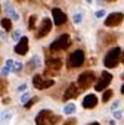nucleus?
<instances>
[{
	"label": "nucleus",
	"mask_w": 124,
	"mask_h": 125,
	"mask_svg": "<svg viewBox=\"0 0 124 125\" xmlns=\"http://www.w3.org/2000/svg\"><path fill=\"white\" fill-rule=\"evenodd\" d=\"M84 52L83 50H75L70 54V59H68V66L70 68H78L84 63Z\"/></svg>",
	"instance_id": "5"
},
{
	"label": "nucleus",
	"mask_w": 124,
	"mask_h": 125,
	"mask_svg": "<svg viewBox=\"0 0 124 125\" xmlns=\"http://www.w3.org/2000/svg\"><path fill=\"white\" fill-rule=\"evenodd\" d=\"M124 21V15L121 12H112L105 18V25L106 27H118Z\"/></svg>",
	"instance_id": "8"
},
{
	"label": "nucleus",
	"mask_w": 124,
	"mask_h": 125,
	"mask_svg": "<svg viewBox=\"0 0 124 125\" xmlns=\"http://www.w3.org/2000/svg\"><path fill=\"white\" fill-rule=\"evenodd\" d=\"M112 96H114V91H112V90H106V91L103 93V96H102V102H103V103H106Z\"/></svg>",
	"instance_id": "24"
},
{
	"label": "nucleus",
	"mask_w": 124,
	"mask_h": 125,
	"mask_svg": "<svg viewBox=\"0 0 124 125\" xmlns=\"http://www.w3.org/2000/svg\"><path fill=\"white\" fill-rule=\"evenodd\" d=\"M46 66H47V72H52V74H55V72H58L61 68H62V60L61 59H47V62H46Z\"/></svg>",
	"instance_id": "12"
},
{
	"label": "nucleus",
	"mask_w": 124,
	"mask_h": 125,
	"mask_svg": "<svg viewBox=\"0 0 124 125\" xmlns=\"http://www.w3.org/2000/svg\"><path fill=\"white\" fill-rule=\"evenodd\" d=\"M121 80H123V81H124V74H121Z\"/></svg>",
	"instance_id": "39"
},
{
	"label": "nucleus",
	"mask_w": 124,
	"mask_h": 125,
	"mask_svg": "<svg viewBox=\"0 0 124 125\" xmlns=\"http://www.w3.org/2000/svg\"><path fill=\"white\" fill-rule=\"evenodd\" d=\"M40 66H41V59H40V56H38V54L33 56V57H31V60L28 62V69H30V71H33V69L40 68Z\"/></svg>",
	"instance_id": "16"
},
{
	"label": "nucleus",
	"mask_w": 124,
	"mask_h": 125,
	"mask_svg": "<svg viewBox=\"0 0 124 125\" xmlns=\"http://www.w3.org/2000/svg\"><path fill=\"white\" fill-rule=\"evenodd\" d=\"M120 57H121V49L120 47H114V49H111L106 53V56L103 59V65L106 68H109V69L111 68H115L120 63Z\"/></svg>",
	"instance_id": "2"
},
{
	"label": "nucleus",
	"mask_w": 124,
	"mask_h": 125,
	"mask_svg": "<svg viewBox=\"0 0 124 125\" xmlns=\"http://www.w3.org/2000/svg\"><path fill=\"white\" fill-rule=\"evenodd\" d=\"M55 84V80L52 78H44L43 75H34L33 78V85L37 88V90H46L49 87H52Z\"/></svg>",
	"instance_id": "6"
},
{
	"label": "nucleus",
	"mask_w": 124,
	"mask_h": 125,
	"mask_svg": "<svg viewBox=\"0 0 124 125\" xmlns=\"http://www.w3.org/2000/svg\"><path fill=\"white\" fill-rule=\"evenodd\" d=\"M6 90H8V81L5 78H2L0 80V96H3L6 93Z\"/></svg>",
	"instance_id": "21"
},
{
	"label": "nucleus",
	"mask_w": 124,
	"mask_h": 125,
	"mask_svg": "<svg viewBox=\"0 0 124 125\" xmlns=\"http://www.w3.org/2000/svg\"><path fill=\"white\" fill-rule=\"evenodd\" d=\"M5 12H6L8 18H11L12 21H19V15H18V12L15 10V8H13L11 3H6V5H5Z\"/></svg>",
	"instance_id": "15"
},
{
	"label": "nucleus",
	"mask_w": 124,
	"mask_h": 125,
	"mask_svg": "<svg viewBox=\"0 0 124 125\" xmlns=\"http://www.w3.org/2000/svg\"><path fill=\"white\" fill-rule=\"evenodd\" d=\"M37 102H38V97H33V99H30V100H28L24 106H25V109H30V107H31L33 104H36Z\"/></svg>",
	"instance_id": "26"
},
{
	"label": "nucleus",
	"mask_w": 124,
	"mask_h": 125,
	"mask_svg": "<svg viewBox=\"0 0 124 125\" xmlns=\"http://www.w3.org/2000/svg\"><path fill=\"white\" fill-rule=\"evenodd\" d=\"M121 94H124V84L121 85Z\"/></svg>",
	"instance_id": "38"
},
{
	"label": "nucleus",
	"mask_w": 124,
	"mask_h": 125,
	"mask_svg": "<svg viewBox=\"0 0 124 125\" xmlns=\"http://www.w3.org/2000/svg\"><path fill=\"white\" fill-rule=\"evenodd\" d=\"M111 81H112V75H111L108 71H103V72L100 74V77H99L96 85H95V90H96V91H102V90H105V88L111 84Z\"/></svg>",
	"instance_id": "7"
},
{
	"label": "nucleus",
	"mask_w": 124,
	"mask_h": 125,
	"mask_svg": "<svg viewBox=\"0 0 124 125\" xmlns=\"http://www.w3.org/2000/svg\"><path fill=\"white\" fill-rule=\"evenodd\" d=\"M36 22H37V16L36 15H31L30 19H28V28L30 30H34L36 28Z\"/></svg>",
	"instance_id": "23"
},
{
	"label": "nucleus",
	"mask_w": 124,
	"mask_h": 125,
	"mask_svg": "<svg viewBox=\"0 0 124 125\" xmlns=\"http://www.w3.org/2000/svg\"><path fill=\"white\" fill-rule=\"evenodd\" d=\"M64 125H77V119L75 118H71V119H67L64 122Z\"/></svg>",
	"instance_id": "30"
},
{
	"label": "nucleus",
	"mask_w": 124,
	"mask_h": 125,
	"mask_svg": "<svg viewBox=\"0 0 124 125\" xmlns=\"http://www.w3.org/2000/svg\"><path fill=\"white\" fill-rule=\"evenodd\" d=\"M86 2H87V3H92V2H93V0H86Z\"/></svg>",
	"instance_id": "40"
},
{
	"label": "nucleus",
	"mask_w": 124,
	"mask_h": 125,
	"mask_svg": "<svg viewBox=\"0 0 124 125\" xmlns=\"http://www.w3.org/2000/svg\"><path fill=\"white\" fill-rule=\"evenodd\" d=\"M120 60H121V62H123V63H124V50L121 52V57H120Z\"/></svg>",
	"instance_id": "34"
},
{
	"label": "nucleus",
	"mask_w": 124,
	"mask_h": 125,
	"mask_svg": "<svg viewBox=\"0 0 124 125\" xmlns=\"http://www.w3.org/2000/svg\"><path fill=\"white\" fill-rule=\"evenodd\" d=\"M105 15H106V12H105V10H103V9H100V10H98V12H96V13H95V16H96V18H98V19H100V18H103V16H105Z\"/></svg>",
	"instance_id": "29"
},
{
	"label": "nucleus",
	"mask_w": 124,
	"mask_h": 125,
	"mask_svg": "<svg viewBox=\"0 0 124 125\" xmlns=\"http://www.w3.org/2000/svg\"><path fill=\"white\" fill-rule=\"evenodd\" d=\"M21 37H22V35H21V31H19V30H16V31H15V32L12 34V38H13V40L16 41V43H18V41L21 40Z\"/></svg>",
	"instance_id": "28"
},
{
	"label": "nucleus",
	"mask_w": 124,
	"mask_h": 125,
	"mask_svg": "<svg viewBox=\"0 0 124 125\" xmlns=\"http://www.w3.org/2000/svg\"><path fill=\"white\" fill-rule=\"evenodd\" d=\"M74 112H75V104L74 103H68V104L64 106V113L65 115H73Z\"/></svg>",
	"instance_id": "19"
},
{
	"label": "nucleus",
	"mask_w": 124,
	"mask_h": 125,
	"mask_svg": "<svg viewBox=\"0 0 124 125\" xmlns=\"http://www.w3.org/2000/svg\"><path fill=\"white\" fill-rule=\"evenodd\" d=\"M98 106V97L96 94H87L83 99V107L84 109H93Z\"/></svg>",
	"instance_id": "14"
},
{
	"label": "nucleus",
	"mask_w": 124,
	"mask_h": 125,
	"mask_svg": "<svg viewBox=\"0 0 124 125\" xmlns=\"http://www.w3.org/2000/svg\"><path fill=\"white\" fill-rule=\"evenodd\" d=\"M109 125H117V124H115V121H114V119H111V121H109Z\"/></svg>",
	"instance_id": "36"
},
{
	"label": "nucleus",
	"mask_w": 124,
	"mask_h": 125,
	"mask_svg": "<svg viewBox=\"0 0 124 125\" xmlns=\"http://www.w3.org/2000/svg\"><path fill=\"white\" fill-rule=\"evenodd\" d=\"M27 52H28V38L27 37H21V40L15 46V53L24 56V54H27Z\"/></svg>",
	"instance_id": "13"
},
{
	"label": "nucleus",
	"mask_w": 124,
	"mask_h": 125,
	"mask_svg": "<svg viewBox=\"0 0 124 125\" xmlns=\"http://www.w3.org/2000/svg\"><path fill=\"white\" fill-rule=\"evenodd\" d=\"M96 80V74L93 71H86L83 72L81 75H78V80H77V85L80 87V90H87Z\"/></svg>",
	"instance_id": "3"
},
{
	"label": "nucleus",
	"mask_w": 124,
	"mask_h": 125,
	"mask_svg": "<svg viewBox=\"0 0 124 125\" xmlns=\"http://www.w3.org/2000/svg\"><path fill=\"white\" fill-rule=\"evenodd\" d=\"M13 63H15V62H13L12 59H8V60H6V63H5V66H3V69H2V77H3V78L8 77V75L12 72V69H13Z\"/></svg>",
	"instance_id": "17"
},
{
	"label": "nucleus",
	"mask_w": 124,
	"mask_h": 125,
	"mask_svg": "<svg viewBox=\"0 0 124 125\" xmlns=\"http://www.w3.org/2000/svg\"><path fill=\"white\" fill-rule=\"evenodd\" d=\"M89 125H100V124H99V122H90Z\"/></svg>",
	"instance_id": "37"
},
{
	"label": "nucleus",
	"mask_w": 124,
	"mask_h": 125,
	"mask_svg": "<svg viewBox=\"0 0 124 125\" xmlns=\"http://www.w3.org/2000/svg\"><path fill=\"white\" fill-rule=\"evenodd\" d=\"M118 104H120V103H118V102H115V103L112 104V110H114V109H118Z\"/></svg>",
	"instance_id": "33"
},
{
	"label": "nucleus",
	"mask_w": 124,
	"mask_h": 125,
	"mask_svg": "<svg viewBox=\"0 0 124 125\" xmlns=\"http://www.w3.org/2000/svg\"><path fill=\"white\" fill-rule=\"evenodd\" d=\"M27 88H28V85H27V84H21V85L18 87V93H22V91H25Z\"/></svg>",
	"instance_id": "32"
},
{
	"label": "nucleus",
	"mask_w": 124,
	"mask_h": 125,
	"mask_svg": "<svg viewBox=\"0 0 124 125\" xmlns=\"http://www.w3.org/2000/svg\"><path fill=\"white\" fill-rule=\"evenodd\" d=\"M52 16H53L55 25H64L67 22V15L62 12L61 9H58V8H53L52 9Z\"/></svg>",
	"instance_id": "11"
},
{
	"label": "nucleus",
	"mask_w": 124,
	"mask_h": 125,
	"mask_svg": "<svg viewBox=\"0 0 124 125\" xmlns=\"http://www.w3.org/2000/svg\"><path fill=\"white\" fill-rule=\"evenodd\" d=\"M59 121H61V116L55 115L49 109H44V110L38 112V115L36 116V124L37 125H56Z\"/></svg>",
	"instance_id": "1"
},
{
	"label": "nucleus",
	"mask_w": 124,
	"mask_h": 125,
	"mask_svg": "<svg viewBox=\"0 0 124 125\" xmlns=\"http://www.w3.org/2000/svg\"><path fill=\"white\" fill-rule=\"evenodd\" d=\"M0 37H2L3 40H6V34H5V32H0Z\"/></svg>",
	"instance_id": "35"
},
{
	"label": "nucleus",
	"mask_w": 124,
	"mask_h": 125,
	"mask_svg": "<svg viewBox=\"0 0 124 125\" xmlns=\"http://www.w3.org/2000/svg\"><path fill=\"white\" fill-rule=\"evenodd\" d=\"M70 44H71V38H70V35H68V34H62V35H59V37L50 44V50H52V52L65 50Z\"/></svg>",
	"instance_id": "4"
},
{
	"label": "nucleus",
	"mask_w": 124,
	"mask_h": 125,
	"mask_svg": "<svg viewBox=\"0 0 124 125\" xmlns=\"http://www.w3.org/2000/svg\"><path fill=\"white\" fill-rule=\"evenodd\" d=\"M12 119V113L11 112H2V113H0V125H6L9 121Z\"/></svg>",
	"instance_id": "18"
},
{
	"label": "nucleus",
	"mask_w": 124,
	"mask_h": 125,
	"mask_svg": "<svg viewBox=\"0 0 124 125\" xmlns=\"http://www.w3.org/2000/svg\"><path fill=\"white\" fill-rule=\"evenodd\" d=\"M80 91H81V90L78 88V85H77L75 83H71V84L67 87L65 93H64V100H70V99H75V97H78Z\"/></svg>",
	"instance_id": "10"
},
{
	"label": "nucleus",
	"mask_w": 124,
	"mask_h": 125,
	"mask_svg": "<svg viewBox=\"0 0 124 125\" xmlns=\"http://www.w3.org/2000/svg\"><path fill=\"white\" fill-rule=\"evenodd\" d=\"M22 68H24V65L21 63V62H15V63H13V69H12V72L19 74V72L22 71Z\"/></svg>",
	"instance_id": "25"
},
{
	"label": "nucleus",
	"mask_w": 124,
	"mask_h": 125,
	"mask_svg": "<svg viewBox=\"0 0 124 125\" xmlns=\"http://www.w3.org/2000/svg\"><path fill=\"white\" fill-rule=\"evenodd\" d=\"M73 21H74V24H81L83 22V13L81 12H75L74 16H73Z\"/></svg>",
	"instance_id": "22"
},
{
	"label": "nucleus",
	"mask_w": 124,
	"mask_h": 125,
	"mask_svg": "<svg viewBox=\"0 0 124 125\" xmlns=\"http://www.w3.org/2000/svg\"><path fill=\"white\" fill-rule=\"evenodd\" d=\"M19 100H21V102H22V103L25 104V103H27V102L30 100V94H28V93H25V94H22V97H21Z\"/></svg>",
	"instance_id": "31"
},
{
	"label": "nucleus",
	"mask_w": 124,
	"mask_h": 125,
	"mask_svg": "<svg viewBox=\"0 0 124 125\" xmlns=\"http://www.w3.org/2000/svg\"><path fill=\"white\" fill-rule=\"evenodd\" d=\"M108 2H114V0H108Z\"/></svg>",
	"instance_id": "41"
},
{
	"label": "nucleus",
	"mask_w": 124,
	"mask_h": 125,
	"mask_svg": "<svg viewBox=\"0 0 124 125\" xmlns=\"http://www.w3.org/2000/svg\"><path fill=\"white\" fill-rule=\"evenodd\" d=\"M112 115H114L115 119H120V118L123 116V109H114V110H112Z\"/></svg>",
	"instance_id": "27"
},
{
	"label": "nucleus",
	"mask_w": 124,
	"mask_h": 125,
	"mask_svg": "<svg viewBox=\"0 0 124 125\" xmlns=\"http://www.w3.org/2000/svg\"><path fill=\"white\" fill-rule=\"evenodd\" d=\"M52 30V21L49 18H44L37 30V34H36V38H41V37H46Z\"/></svg>",
	"instance_id": "9"
},
{
	"label": "nucleus",
	"mask_w": 124,
	"mask_h": 125,
	"mask_svg": "<svg viewBox=\"0 0 124 125\" xmlns=\"http://www.w3.org/2000/svg\"><path fill=\"white\" fill-rule=\"evenodd\" d=\"M2 27H3V30L5 31H11L12 30V21L9 19V18H5V19H2Z\"/></svg>",
	"instance_id": "20"
}]
</instances>
